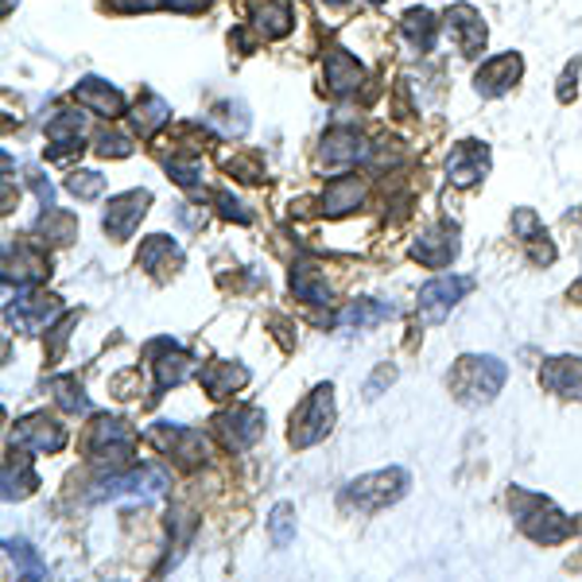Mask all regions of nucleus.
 Wrapping results in <instances>:
<instances>
[{"label": "nucleus", "instance_id": "obj_35", "mask_svg": "<svg viewBox=\"0 0 582 582\" xmlns=\"http://www.w3.org/2000/svg\"><path fill=\"white\" fill-rule=\"evenodd\" d=\"M4 556L17 567L20 579H47V563L40 559V551L28 540H4Z\"/></svg>", "mask_w": 582, "mask_h": 582}, {"label": "nucleus", "instance_id": "obj_28", "mask_svg": "<svg viewBox=\"0 0 582 582\" xmlns=\"http://www.w3.org/2000/svg\"><path fill=\"white\" fill-rule=\"evenodd\" d=\"M253 28L264 40H284V35L296 28V12H292L287 0H261L253 12Z\"/></svg>", "mask_w": 582, "mask_h": 582}, {"label": "nucleus", "instance_id": "obj_8", "mask_svg": "<svg viewBox=\"0 0 582 582\" xmlns=\"http://www.w3.org/2000/svg\"><path fill=\"white\" fill-rule=\"evenodd\" d=\"M58 315H63V299L51 296V292H32V287H20L17 304L9 299V307H4V319H9L17 330H24V334H40V330H47Z\"/></svg>", "mask_w": 582, "mask_h": 582}, {"label": "nucleus", "instance_id": "obj_14", "mask_svg": "<svg viewBox=\"0 0 582 582\" xmlns=\"http://www.w3.org/2000/svg\"><path fill=\"white\" fill-rule=\"evenodd\" d=\"M459 226L454 222H435L411 241V261H419L424 268H447V264L459 256Z\"/></svg>", "mask_w": 582, "mask_h": 582}, {"label": "nucleus", "instance_id": "obj_47", "mask_svg": "<svg viewBox=\"0 0 582 582\" xmlns=\"http://www.w3.org/2000/svg\"><path fill=\"white\" fill-rule=\"evenodd\" d=\"M230 172H238L241 183H261V175H264L253 160H230Z\"/></svg>", "mask_w": 582, "mask_h": 582}, {"label": "nucleus", "instance_id": "obj_18", "mask_svg": "<svg viewBox=\"0 0 582 582\" xmlns=\"http://www.w3.org/2000/svg\"><path fill=\"white\" fill-rule=\"evenodd\" d=\"M365 156H370V144H365V136L358 129H330L319 144L322 167H350Z\"/></svg>", "mask_w": 582, "mask_h": 582}, {"label": "nucleus", "instance_id": "obj_51", "mask_svg": "<svg viewBox=\"0 0 582 582\" xmlns=\"http://www.w3.org/2000/svg\"><path fill=\"white\" fill-rule=\"evenodd\" d=\"M9 12H12V0H4V17H9Z\"/></svg>", "mask_w": 582, "mask_h": 582}, {"label": "nucleus", "instance_id": "obj_37", "mask_svg": "<svg viewBox=\"0 0 582 582\" xmlns=\"http://www.w3.org/2000/svg\"><path fill=\"white\" fill-rule=\"evenodd\" d=\"M164 167H167V179H175L183 190H202V164H198L195 156L190 160H179V156H172V160H164Z\"/></svg>", "mask_w": 582, "mask_h": 582}, {"label": "nucleus", "instance_id": "obj_11", "mask_svg": "<svg viewBox=\"0 0 582 582\" xmlns=\"http://www.w3.org/2000/svg\"><path fill=\"white\" fill-rule=\"evenodd\" d=\"M12 443L32 454H58L66 447V427L55 416H47V411H32V416H24L17 424Z\"/></svg>", "mask_w": 582, "mask_h": 582}, {"label": "nucleus", "instance_id": "obj_3", "mask_svg": "<svg viewBox=\"0 0 582 582\" xmlns=\"http://www.w3.org/2000/svg\"><path fill=\"white\" fill-rule=\"evenodd\" d=\"M508 508H513V520H517L520 532H525L528 540L543 543V548L563 543L567 536H574V520L567 517V513H559V508L551 505L548 497H540V493L508 490Z\"/></svg>", "mask_w": 582, "mask_h": 582}, {"label": "nucleus", "instance_id": "obj_43", "mask_svg": "<svg viewBox=\"0 0 582 582\" xmlns=\"http://www.w3.org/2000/svg\"><path fill=\"white\" fill-rule=\"evenodd\" d=\"M513 230H517L525 241L543 238V226H540V218H536L532 210H517V213H513Z\"/></svg>", "mask_w": 582, "mask_h": 582}, {"label": "nucleus", "instance_id": "obj_5", "mask_svg": "<svg viewBox=\"0 0 582 582\" xmlns=\"http://www.w3.org/2000/svg\"><path fill=\"white\" fill-rule=\"evenodd\" d=\"M334 431V385H315L311 396L292 411V427H287V443L304 451V447L322 443Z\"/></svg>", "mask_w": 582, "mask_h": 582}, {"label": "nucleus", "instance_id": "obj_4", "mask_svg": "<svg viewBox=\"0 0 582 582\" xmlns=\"http://www.w3.org/2000/svg\"><path fill=\"white\" fill-rule=\"evenodd\" d=\"M408 470L400 466H388V470H373V474H361L353 477L350 485H342V493H338V505L345 508V513H377V508H388L396 505V501L408 493Z\"/></svg>", "mask_w": 582, "mask_h": 582}, {"label": "nucleus", "instance_id": "obj_38", "mask_svg": "<svg viewBox=\"0 0 582 582\" xmlns=\"http://www.w3.org/2000/svg\"><path fill=\"white\" fill-rule=\"evenodd\" d=\"M268 536L276 548H287V543L296 540V508L287 505H276L272 508V517H268Z\"/></svg>", "mask_w": 582, "mask_h": 582}, {"label": "nucleus", "instance_id": "obj_36", "mask_svg": "<svg viewBox=\"0 0 582 582\" xmlns=\"http://www.w3.org/2000/svg\"><path fill=\"white\" fill-rule=\"evenodd\" d=\"M51 393H55L58 408L70 411V416H86L90 411V396L78 385V377H51Z\"/></svg>", "mask_w": 582, "mask_h": 582}, {"label": "nucleus", "instance_id": "obj_33", "mask_svg": "<svg viewBox=\"0 0 582 582\" xmlns=\"http://www.w3.org/2000/svg\"><path fill=\"white\" fill-rule=\"evenodd\" d=\"M400 32L416 51H431L435 35H439V20H435L427 9H408L404 12V20H400Z\"/></svg>", "mask_w": 582, "mask_h": 582}, {"label": "nucleus", "instance_id": "obj_20", "mask_svg": "<svg viewBox=\"0 0 582 582\" xmlns=\"http://www.w3.org/2000/svg\"><path fill=\"white\" fill-rule=\"evenodd\" d=\"M540 385L567 400H582V358H548L540 365Z\"/></svg>", "mask_w": 582, "mask_h": 582}, {"label": "nucleus", "instance_id": "obj_46", "mask_svg": "<svg viewBox=\"0 0 582 582\" xmlns=\"http://www.w3.org/2000/svg\"><path fill=\"white\" fill-rule=\"evenodd\" d=\"M574 86H579V58H574V63H567L563 78H559V101H563V106L574 98Z\"/></svg>", "mask_w": 582, "mask_h": 582}, {"label": "nucleus", "instance_id": "obj_44", "mask_svg": "<svg viewBox=\"0 0 582 582\" xmlns=\"http://www.w3.org/2000/svg\"><path fill=\"white\" fill-rule=\"evenodd\" d=\"M393 381H396V370H393V365H377V373H373V377L365 381V400H377L381 388L393 385Z\"/></svg>", "mask_w": 582, "mask_h": 582}, {"label": "nucleus", "instance_id": "obj_26", "mask_svg": "<svg viewBox=\"0 0 582 582\" xmlns=\"http://www.w3.org/2000/svg\"><path fill=\"white\" fill-rule=\"evenodd\" d=\"M32 238L40 241V245L63 249V245H70V241L78 238V218L70 210L47 206V210L40 213V222L32 226Z\"/></svg>", "mask_w": 582, "mask_h": 582}, {"label": "nucleus", "instance_id": "obj_17", "mask_svg": "<svg viewBox=\"0 0 582 582\" xmlns=\"http://www.w3.org/2000/svg\"><path fill=\"white\" fill-rule=\"evenodd\" d=\"M447 28H451L454 43H459V51L466 58H474V55H482L485 51L490 32H485V20L474 4H454V9H447Z\"/></svg>", "mask_w": 582, "mask_h": 582}, {"label": "nucleus", "instance_id": "obj_2", "mask_svg": "<svg viewBox=\"0 0 582 582\" xmlns=\"http://www.w3.org/2000/svg\"><path fill=\"white\" fill-rule=\"evenodd\" d=\"M172 490V477L164 466H129V470H113L106 474L98 485L90 490V501L106 505H152V501H164Z\"/></svg>", "mask_w": 582, "mask_h": 582}, {"label": "nucleus", "instance_id": "obj_30", "mask_svg": "<svg viewBox=\"0 0 582 582\" xmlns=\"http://www.w3.org/2000/svg\"><path fill=\"white\" fill-rule=\"evenodd\" d=\"M361 198H365V187H361V179L345 175V179H334L327 187V195H322V213H327V218H345V213L358 210Z\"/></svg>", "mask_w": 582, "mask_h": 582}, {"label": "nucleus", "instance_id": "obj_19", "mask_svg": "<svg viewBox=\"0 0 582 582\" xmlns=\"http://www.w3.org/2000/svg\"><path fill=\"white\" fill-rule=\"evenodd\" d=\"M47 140H51V149L47 156L51 160H66V156H75V152H83V129H86V117L75 113V109H63V113H55L47 124Z\"/></svg>", "mask_w": 582, "mask_h": 582}, {"label": "nucleus", "instance_id": "obj_23", "mask_svg": "<svg viewBox=\"0 0 582 582\" xmlns=\"http://www.w3.org/2000/svg\"><path fill=\"white\" fill-rule=\"evenodd\" d=\"M361 83H365V66L358 63V58L350 55V51L342 47H330L327 55V86L334 98H350V94L361 90Z\"/></svg>", "mask_w": 582, "mask_h": 582}, {"label": "nucleus", "instance_id": "obj_22", "mask_svg": "<svg viewBox=\"0 0 582 582\" xmlns=\"http://www.w3.org/2000/svg\"><path fill=\"white\" fill-rule=\"evenodd\" d=\"M75 101L83 109H90V113L109 117V121L124 113V94L117 86H109L106 78H94V75L75 86Z\"/></svg>", "mask_w": 582, "mask_h": 582}, {"label": "nucleus", "instance_id": "obj_48", "mask_svg": "<svg viewBox=\"0 0 582 582\" xmlns=\"http://www.w3.org/2000/svg\"><path fill=\"white\" fill-rule=\"evenodd\" d=\"M160 9H172V12H202L206 0H160Z\"/></svg>", "mask_w": 582, "mask_h": 582}, {"label": "nucleus", "instance_id": "obj_39", "mask_svg": "<svg viewBox=\"0 0 582 582\" xmlns=\"http://www.w3.org/2000/svg\"><path fill=\"white\" fill-rule=\"evenodd\" d=\"M66 190L75 198H83V202H90V198H101L106 195V175L98 172H75L66 175Z\"/></svg>", "mask_w": 582, "mask_h": 582}, {"label": "nucleus", "instance_id": "obj_1", "mask_svg": "<svg viewBox=\"0 0 582 582\" xmlns=\"http://www.w3.org/2000/svg\"><path fill=\"white\" fill-rule=\"evenodd\" d=\"M505 377H508L505 361L493 358V353H462V358L454 361L447 385H451V396L459 404L482 408V404L497 400V393L505 388Z\"/></svg>", "mask_w": 582, "mask_h": 582}, {"label": "nucleus", "instance_id": "obj_31", "mask_svg": "<svg viewBox=\"0 0 582 582\" xmlns=\"http://www.w3.org/2000/svg\"><path fill=\"white\" fill-rule=\"evenodd\" d=\"M396 315V304H388V299H358V304H350L342 315H338V327H377V322H388Z\"/></svg>", "mask_w": 582, "mask_h": 582}, {"label": "nucleus", "instance_id": "obj_32", "mask_svg": "<svg viewBox=\"0 0 582 582\" xmlns=\"http://www.w3.org/2000/svg\"><path fill=\"white\" fill-rule=\"evenodd\" d=\"M167 121H172V109H167V101L160 98V94H152V90L140 94L136 109H132V124H136L140 136H152V132H160Z\"/></svg>", "mask_w": 582, "mask_h": 582}, {"label": "nucleus", "instance_id": "obj_10", "mask_svg": "<svg viewBox=\"0 0 582 582\" xmlns=\"http://www.w3.org/2000/svg\"><path fill=\"white\" fill-rule=\"evenodd\" d=\"M152 206V190H124V195L109 198L106 213H101V230L113 241H129L136 226L144 222V213Z\"/></svg>", "mask_w": 582, "mask_h": 582}, {"label": "nucleus", "instance_id": "obj_27", "mask_svg": "<svg viewBox=\"0 0 582 582\" xmlns=\"http://www.w3.org/2000/svg\"><path fill=\"white\" fill-rule=\"evenodd\" d=\"M4 501H24V497H32L35 490H40V474H35V466H32V454H20V447L17 451L4 459Z\"/></svg>", "mask_w": 582, "mask_h": 582}, {"label": "nucleus", "instance_id": "obj_21", "mask_svg": "<svg viewBox=\"0 0 582 582\" xmlns=\"http://www.w3.org/2000/svg\"><path fill=\"white\" fill-rule=\"evenodd\" d=\"M47 276H51V264L40 249L17 245V253L12 249L4 253V284L17 279V287H40Z\"/></svg>", "mask_w": 582, "mask_h": 582}, {"label": "nucleus", "instance_id": "obj_34", "mask_svg": "<svg viewBox=\"0 0 582 582\" xmlns=\"http://www.w3.org/2000/svg\"><path fill=\"white\" fill-rule=\"evenodd\" d=\"M210 129L218 132V136H245L249 132V109L245 101H222V106L210 109Z\"/></svg>", "mask_w": 582, "mask_h": 582}, {"label": "nucleus", "instance_id": "obj_6", "mask_svg": "<svg viewBox=\"0 0 582 582\" xmlns=\"http://www.w3.org/2000/svg\"><path fill=\"white\" fill-rule=\"evenodd\" d=\"M86 451H90V462L98 470H109V474H113V470H129L132 451H136V431L117 416H98L94 419Z\"/></svg>", "mask_w": 582, "mask_h": 582}, {"label": "nucleus", "instance_id": "obj_7", "mask_svg": "<svg viewBox=\"0 0 582 582\" xmlns=\"http://www.w3.org/2000/svg\"><path fill=\"white\" fill-rule=\"evenodd\" d=\"M470 287H474V279L470 276H435V279H427V284L419 287V299H416L419 322H424V327H439V322H443L447 315H451L454 307L466 299Z\"/></svg>", "mask_w": 582, "mask_h": 582}, {"label": "nucleus", "instance_id": "obj_45", "mask_svg": "<svg viewBox=\"0 0 582 582\" xmlns=\"http://www.w3.org/2000/svg\"><path fill=\"white\" fill-rule=\"evenodd\" d=\"M78 322V315H66L63 322H58L55 330H51V358H58L63 353V345H66V338H70V327Z\"/></svg>", "mask_w": 582, "mask_h": 582}, {"label": "nucleus", "instance_id": "obj_40", "mask_svg": "<svg viewBox=\"0 0 582 582\" xmlns=\"http://www.w3.org/2000/svg\"><path fill=\"white\" fill-rule=\"evenodd\" d=\"M94 152L106 160H124V156H132V140L124 136V132H98Z\"/></svg>", "mask_w": 582, "mask_h": 582}, {"label": "nucleus", "instance_id": "obj_50", "mask_svg": "<svg viewBox=\"0 0 582 582\" xmlns=\"http://www.w3.org/2000/svg\"><path fill=\"white\" fill-rule=\"evenodd\" d=\"M571 299H579V304H582V284H579V287H571Z\"/></svg>", "mask_w": 582, "mask_h": 582}, {"label": "nucleus", "instance_id": "obj_13", "mask_svg": "<svg viewBox=\"0 0 582 582\" xmlns=\"http://www.w3.org/2000/svg\"><path fill=\"white\" fill-rule=\"evenodd\" d=\"M213 427H218V439H222L226 451H249V447L261 443L264 411L253 408V404H241L233 411H222V416L213 419Z\"/></svg>", "mask_w": 582, "mask_h": 582}, {"label": "nucleus", "instance_id": "obj_16", "mask_svg": "<svg viewBox=\"0 0 582 582\" xmlns=\"http://www.w3.org/2000/svg\"><path fill=\"white\" fill-rule=\"evenodd\" d=\"M490 172V149L477 144V140H462L459 149L447 156V175H451L454 187H477Z\"/></svg>", "mask_w": 582, "mask_h": 582}, {"label": "nucleus", "instance_id": "obj_42", "mask_svg": "<svg viewBox=\"0 0 582 582\" xmlns=\"http://www.w3.org/2000/svg\"><path fill=\"white\" fill-rule=\"evenodd\" d=\"M24 183L35 190V198H40V206H43V210H47V206H55V187H51V179L40 172V167H28Z\"/></svg>", "mask_w": 582, "mask_h": 582}, {"label": "nucleus", "instance_id": "obj_9", "mask_svg": "<svg viewBox=\"0 0 582 582\" xmlns=\"http://www.w3.org/2000/svg\"><path fill=\"white\" fill-rule=\"evenodd\" d=\"M152 447H160L164 454H172L183 466H198L206 462V435L195 431V427H179V424H156L144 431Z\"/></svg>", "mask_w": 582, "mask_h": 582}, {"label": "nucleus", "instance_id": "obj_41", "mask_svg": "<svg viewBox=\"0 0 582 582\" xmlns=\"http://www.w3.org/2000/svg\"><path fill=\"white\" fill-rule=\"evenodd\" d=\"M213 206H218V213H222L226 222H238V226L253 222V210H245V202L233 198L230 190H218V195H213Z\"/></svg>", "mask_w": 582, "mask_h": 582}, {"label": "nucleus", "instance_id": "obj_29", "mask_svg": "<svg viewBox=\"0 0 582 582\" xmlns=\"http://www.w3.org/2000/svg\"><path fill=\"white\" fill-rule=\"evenodd\" d=\"M287 284H292V292H296V299H307V304H330V284L327 276H322L319 268H315L311 261H296L292 264V276H287Z\"/></svg>", "mask_w": 582, "mask_h": 582}, {"label": "nucleus", "instance_id": "obj_49", "mask_svg": "<svg viewBox=\"0 0 582 582\" xmlns=\"http://www.w3.org/2000/svg\"><path fill=\"white\" fill-rule=\"evenodd\" d=\"M117 9H124V12H152V9H160V0H117Z\"/></svg>", "mask_w": 582, "mask_h": 582}, {"label": "nucleus", "instance_id": "obj_15", "mask_svg": "<svg viewBox=\"0 0 582 582\" xmlns=\"http://www.w3.org/2000/svg\"><path fill=\"white\" fill-rule=\"evenodd\" d=\"M520 75H525V58H520L517 51H508V55L490 58V63L477 70L474 90L482 94V98H501V94H508L520 83Z\"/></svg>", "mask_w": 582, "mask_h": 582}, {"label": "nucleus", "instance_id": "obj_52", "mask_svg": "<svg viewBox=\"0 0 582 582\" xmlns=\"http://www.w3.org/2000/svg\"><path fill=\"white\" fill-rule=\"evenodd\" d=\"M327 4H345V0H327Z\"/></svg>", "mask_w": 582, "mask_h": 582}, {"label": "nucleus", "instance_id": "obj_24", "mask_svg": "<svg viewBox=\"0 0 582 582\" xmlns=\"http://www.w3.org/2000/svg\"><path fill=\"white\" fill-rule=\"evenodd\" d=\"M198 385H202L206 396H213V400H226V396H233L238 388L249 385V370L238 365V361H210L206 370H198Z\"/></svg>", "mask_w": 582, "mask_h": 582}, {"label": "nucleus", "instance_id": "obj_53", "mask_svg": "<svg viewBox=\"0 0 582 582\" xmlns=\"http://www.w3.org/2000/svg\"><path fill=\"white\" fill-rule=\"evenodd\" d=\"M370 4H385V0H370Z\"/></svg>", "mask_w": 582, "mask_h": 582}, {"label": "nucleus", "instance_id": "obj_12", "mask_svg": "<svg viewBox=\"0 0 582 582\" xmlns=\"http://www.w3.org/2000/svg\"><path fill=\"white\" fill-rule=\"evenodd\" d=\"M149 358H152V373H156V393H167V388L183 385V381L198 373V361L187 350H179L172 338L149 342Z\"/></svg>", "mask_w": 582, "mask_h": 582}, {"label": "nucleus", "instance_id": "obj_25", "mask_svg": "<svg viewBox=\"0 0 582 582\" xmlns=\"http://www.w3.org/2000/svg\"><path fill=\"white\" fill-rule=\"evenodd\" d=\"M175 264H183V249L167 233H152L136 253V268L152 272L156 279H167V272H175Z\"/></svg>", "mask_w": 582, "mask_h": 582}]
</instances>
